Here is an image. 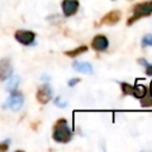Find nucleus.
<instances>
[{"label":"nucleus","instance_id":"6e6552de","mask_svg":"<svg viewBox=\"0 0 152 152\" xmlns=\"http://www.w3.org/2000/svg\"><path fill=\"white\" fill-rule=\"evenodd\" d=\"M121 19V12L119 10H112L109 11L108 13H106L101 20H100V24L101 25H114L116 23H119Z\"/></svg>","mask_w":152,"mask_h":152},{"label":"nucleus","instance_id":"f8f14e48","mask_svg":"<svg viewBox=\"0 0 152 152\" xmlns=\"http://www.w3.org/2000/svg\"><path fill=\"white\" fill-rule=\"evenodd\" d=\"M146 94H147V88L144 84H135V86H133V94H132V96L141 99Z\"/></svg>","mask_w":152,"mask_h":152},{"label":"nucleus","instance_id":"aec40b11","mask_svg":"<svg viewBox=\"0 0 152 152\" xmlns=\"http://www.w3.org/2000/svg\"><path fill=\"white\" fill-rule=\"evenodd\" d=\"M8 150V144L5 142H0V152H5Z\"/></svg>","mask_w":152,"mask_h":152},{"label":"nucleus","instance_id":"dca6fc26","mask_svg":"<svg viewBox=\"0 0 152 152\" xmlns=\"http://www.w3.org/2000/svg\"><path fill=\"white\" fill-rule=\"evenodd\" d=\"M140 104H141V107H145V108L152 107V96L146 94L144 97L140 99Z\"/></svg>","mask_w":152,"mask_h":152},{"label":"nucleus","instance_id":"7ed1b4c3","mask_svg":"<svg viewBox=\"0 0 152 152\" xmlns=\"http://www.w3.org/2000/svg\"><path fill=\"white\" fill-rule=\"evenodd\" d=\"M14 38L23 45H31L36 39V33L28 30H17L14 32Z\"/></svg>","mask_w":152,"mask_h":152},{"label":"nucleus","instance_id":"423d86ee","mask_svg":"<svg viewBox=\"0 0 152 152\" xmlns=\"http://www.w3.org/2000/svg\"><path fill=\"white\" fill-rule=\"evenodd\" d=\"M52 97V91L49 84H43L37 89L36 93V100L40 103V104H46Z\"/></svg>","mask_w":152,"mask_h":152},{"label":"nucleus","instance_id":"9b49d317","mask_svg":"<svg viewBox=\"0 0 152 152\" xmlns=\"http://www.w3.org/2000/svg\"><path fill=\"white\" fill-rule=\"evenodd\" d=\"M87 51H88V46L87 45H81V46L75 48L72 50L64 51V55L68 56V57H70V58H75V57H77V56H80V55H82V53H84Z\"/></svg>","mask_w":152,"mask_h":152},{"label":"nucleus","instance_id":"a211bd4d","mask_svg":"<svg viewBox=\"0 0 152 152\" xmlns=\"http://www.w3.org/2000/svg\"><path fill=\"white\" fill-rule=\"evenodd\" d=\"M55 103H56V104H57L58 107H65V104H66V102H64V101H62L59 96H58V97L56 99V101H55Z\"/></svg>","mask_w":152,"mask_h":152},{"label":"nucleus","instance_id":"f03ea898","mask_svg":"<svg viewBox=\"0 0 152 152\" xmlns=\"http://www.w3.org/2000/svg\"><path fill=\"white\" fill-rule=\"evenodd\" d=\"M132 11H133V15L127 19V26H131L137 20H139V19H141L144 17H148V15L152 14V0L135 4L133 6Z\"/></svg>","mask_w":152,"mask_h":152},{"label":"nucleus","instance_id":"ddd939ff","mask_svg":"<svg viewBox=\"0 0 152 152\" xmlns=\"http://www.w3.org/2000/svg\"><path fill=\"white\" fill-rule=\"evenodd\" d=\"M19 81H20L19 76H12L11 80L8 81V83H7V88H6V89H7L8 91H13V90H15L17 87H18Z\"/></svg>","mask_w":152,"mask_h":152},{"label":"nucleus","instance_id":"9d476101","mask_svg":"<svg viewBox=\"0 0 152 152\" xmlns=\"http://www.w3.org/2000/svg\"><path fill=\"white\" fill-rule=\"evenodd\" d=\"M72 69L81 72V74H93V65L88 62H74L72 63Z\"/></svg>","mask_w":152,"mask_h":152},{"label":"nucleus","instance_id":"1a4fd4ad","mask_svg":"<svg viewBox=\"0 0 152 152\" xmlns=\"http://www.w3.org/2000/svg\"><path fill=\"white\" fill-rule=\"evenodd\" d=\"M12 75V65L8 58L0 59V81L7 80Z\"/></svg>","mask_w":152,"mask_h":152},{"label":"nucleus","instance_id":"0eeeda50","mask_svg":"<svg viewBox=\"0 0 152 152\" xmlns=\"http://www.w3.org/2000/svg\"><path fill=\"white\" fill-rule=\"evenodd\" d=\"M91 48L97 51V52H102V51H106L108 49V45H109V42H108V38L104 36V34H96L93 39H91V43H90Z\"/></svg>","mask_w":152,"mask_h":152},{"label":"nucleus","instance_id":"20e7f679","mask_svg":"<svg viewBox=\"0 0 152 152\" xmlns=\"http://www.w3.org/2000/svg\"><path fill=\"white\" fill-rule=\"evenodd\" d=\"M11 93H12L11 96L8 97V100L6 101V103H5L4 107H10L12 110L17 112V110H19V109L23 107V103H24V96H23L21 93L15 91V90H13V91H11Z\"/></svg>","mask_w":152,"mask_h":152},{"label":"nucleus","instance_id":"6ab92c4d","mask_svg":"<svg viewBox=\"0 0 152 152\" xmlns=\"http://www.w3.org/2000/svg\"><path fill=\"white\" fill-rule=\"evenodd\" d=\"M80 81H81V78H71L68 84H69V87H74V86H76Z\"/></svg>","mask_w":152,"mask_h":152},{"label":"nucleus","instance_id":"f257e3e1","mask_svg":"<svg viewBox=\"0 0 152 152\" xmlns=\"http://www.w3.org/2000/svg\"><path fill=\"white\" fill-rule=\"evenodd\" d=\"M71 138H72V132L68 125L66 119L64 118L58 119L52 127V139L56 142L66 144L71 140Z\"/></svg>","mask_w":152,"mask_h":152},{"label":"nucleus","instance_id":"39448f33","mask_svg":"<svg viewBox=\"0 0 152 152\" xmlns=\"http://www.w3.org/2000/svg\"><path fill=\"white\" fill-rule=\"evenodd\" d=\"M61 7H62V12L64 17H72L78 11L80 1L78 0H62Z\"/></svg>","mask_w":152,"mask_h":152},{"label":"nucleus","instance_id":"f3484780","mask_svg":"<svg viewBox=\"0 0 152 152\" xmlns=\"http://www.w3.org/2000/svg\"><path fill=\"white\" fill-rule=\"evenodd\" d=\"M141 46L146 48V46H152V34H146L142 37L141 39Z\"/></svg>","mask_w":152,"mask_h":152},{"label":"nucleus","instance_id":"412c9836","mask_svg":"<svg viewBox=\"0 0 152 152\" xmlns=\"http://www.w3.org/2000/svg\"><path fill=\"white\" fill-rule=\"evenodd\" d=\"M147 91H150V95L152 96V81H151V83H150V89H148Z\"/></svg>","mask_w":152,"mask_h":152},{"label":"nucleus","instance_id":"2eb2a0df","mask_svg":"<svg viewBox=\"0 0 152 152\" xmlns=\"http://www.w3.org/2000/svg\"><path fill=\"white\" fill-rule=\"evenodd\" d=\"M138 63L145 66V74H146L147 76H152V64L147 63V61H146L145 58H139V59H138Z\"/></svg>","mask_w":152,"mask_h":152},{"label":"nucleus","instance_id":"4468645a","mask_svg":"<svg viewBox=\"0 0 152 152\" xmlns=\"http://www.w3.org/2000/svg\"><path fill=\"white\" fill-rule=\"evenodd\" d=\"M120 88H121V91H122V95L124 96L132 95L133 94V86H131L127 82H121L120 83Z\"/></svg>","mask_w":152,"mask_h":152}]
</instances>
